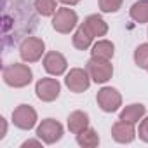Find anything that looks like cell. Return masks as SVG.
I'll return each mask as SVG.
<instances>
[{
  "instance_id": "21",
  "label": "cell",
  "mask_w": 148,
  "mask_h": 148,
  "mask_svg": "<svg viewBox=\"0 0 148 148\" xmlns=\"http://www.w3.org/2000/svg\"><path fill=\"white\" fill-rule=\"evenodd\" d=\"M134 63L139 68H146L148 66V44H141L136 47L134 51Z\"/></svg>"
},
{
  "instance_id": "2",
  "label": "cell",
  "mask_w": 148,
  "mask_h": 148,
  "mask_svg": "<svg viewBox=\"0 0 148 148\" xmlns=\"http://www.w3.org/2000/svg\"><path fill=\"white\" fill-rule=\"evenodd\" d=\"M2 77H4V82L7 86H11V87H25V86H28L32 82L33 73L28 68V64L12 63V64H7L4 68Z\"/></svg>"
},
{
  "instance_id": "19",
  "label": "cell",
  "mask_w": 148,
  "mask_h": 148,
  "mask_svg": "<svg viewBox=\"0 0 148 148\" xmlns=\"http://www.w3.org/2000/svg\"><path fill=\"white\" fill-rule=\"evenodd\" d=\"M131 18L136 23H148V0H139V2L132 4V7L129 9Z\"/></svg>"
},
{
  "instance_id": "15",
  "label": "cell",
  "mask_w": 148,
  "mask_h": 148,
  "mask_svg": "<svg viewBox=\"0 0 148 148\" xmlns=\"http://www.w3.org/2000/svg\"><path fill=\"white\" fill-rule=\"evenodd\" d=\"M92 40H94V37H92L91 32L86 28V25H80V26L77 28V32L73 33V38H71L73 47L79 49V51H86V49H89L91 44H92Z\"/></svg>"
},
{
  "instance_id": "16",
  "label": "cell",
  "mask_w": 148,
  "mask_h": 148,
  "mask_svg": "<svg viewBox=\"0 0 148 148\" xmlns=\"http://www.w3.org/2000/svg\"><path fill=\"white\" fill-rule=\"evenodd\" d=\"M145 113H146V108H145L141 103H134V105L125 106V108L120 112V120L136 124V122H139V120L145 117Z\"/></svg>"
},
{
  "instance_id": "5",
  "label": "cell",
  "mask_w": 148,
  "mask_h": 148,
  "mask_svg": "<svg viewBox=\"0 0 148 148\" xmlns=\"http://www.w3.org/2000/svg\"><path fill=\"white\" fill-rule=\"evenodd\" d=\"M77 12L73 9H68V7H61L56 11L54 18H52V28L58 32V33H70L73 28L77 26Z\"/></svg>"
},
{
  "instance_id": "8",
  "label": "cell",
  "mask_w": 148,
  "mask_h": 148,
  "mask_svg": "<svg viewBox=\"0 0 148 148\" xmlns=\"http://www.w3.org/2000/svg\"><path fill=\"white\" fill-rule=\"evenodd\" d=\"M96 101H98V106L106 112V113H112V112H117L119 106L122 105V96L117 89L113 87H103L98 91V96H96Z\"/></svg>"
},
{
  "instance_id": "3",
  "label": "cell",
  "mask_w": 148,
  "mask_h": 148,
  "mask_svg": "<svg viewBox=\"0 0 148 148\" xmlns=\"http://www.w3.org/2000/svg\"><path fill=\"white\" fill-rule=\"evenodd\" d=\"M87 71H89V75H91V80H94L96 84H105L113 75V66L106 59L91 58L87 61Z\"/></svg>"
},
{
  "instance_id": "6",
  "label": "cell",
  "mask_w": 148,
  "mask_h": 148,
  "mask_svg": "<svg viewBox=\"0 0 148 148\" xmlns=\"http://www.w3.org/2000/svg\"><path fill=\"white\" fill-rule=\"evenodd\" d=\"M64 84L66 87L71 91V92H84L89 89L91 86V75H89V71L87 70H82V68H71L70 73L66 75L64 79Z\"/></svg>"
},
{
  "instance_id": "12",
  "label": "cell",
  "mask_w": 148,
  "mask_h": 148,
  "mask_svg": "<svg viewBox=\"0 0 148 148\" xmlns=\"http://www.w3.org/2000/svg\"><path fill=\"white\" fill-rule=\"evenodd\" d=\"M112 136L117 143H131L136 138V131H134V124L125 122V120H119L113 124L112 127Z\"/></svg>"
},
{
  "instance_id": "17",
  "label": "cell",
  "mask_w": 148,
  "mask_h": 148,
  "mask_svg": "<svg viewBox=\"0 0 148 148\" xmlns=\"http://www.w3.org/2000/svg\"><path fill=\"white\" fill-rule=\"evenodd\" d=\"M113 52H115V47L110 40H98L94 45H92V51H91V56L92 58H98V59H106L110 61L113 58Z\"/></svg>"
},
{
  "instance_id": "13",
  "label": "cell",
  "mask_w": 148,
  "mask_h": 148,
  "mask_svg": "<svg viewBox=\"0 0 148 148\" xmlns=\"http://www.w3.org/2000/svg\"><path fill=\"white\" fill-rule=\"evenodd\" d=\"M84 25H86V28L91 32V35H92L94 38H98V37H105L106 32H108V25H106L105 19H103L101 16H98V14H91V16H87L86 21H84Z\"/></svg>"
},
{
  "instance_id": "18",
  "label": "cell",
  "mask_w": 148,
  "mask_h": 148,
  "mask_svg": "<svg viewBox=\"0 0 148 148\" xmlns=\"http://www.w3.org/2000/svg\"><path fill=\"white\" fill-rule=\"evenodd\" d=\"M77 143L84 148H94L99 145V136L92 127H87L77 134Z\"/></svg>"
},
{
  "instance_id": "26",
  "label": "cell",
  "mask_w": 148,
  "mask_h": 148,
  "mask_svg": "<svg viewBox=\"0 0 148 148\" xmlns=\"http://www.w3.org/2000/svg\"><path fill=\"white\" fill-rule=\"evenodd\" d=\"M61 4H64V5H77L80 0H59Z\"/></svg>"
},
{
  "instance_id": "10",
  "label": "cell",
  "mask_w": 148,
  "mask_h": 148,
  "mask_svg": "<svg viewBox=\"0 0 148 148\" xmlns=\"http://www.w3.org/2000/svg\"><path fill=\"white\" fill-rule=\"evenodd\" d=\"M35 92H37V98L49 103V101H54L59 92H61V84L56 80V79H40L35 86Z\"/></svg>"
},
{
  "instance_id": "11",
  "label": "cell",
  "mask_w": 148,
  "mask_h": 148,
  "mask_svg": "<svg viewBox=\"0 0 148 148\" xmlns=\"http://www.w3.org/2000/svg\"><path fill=\"white\" fill-rule=\"evenodd\" d=\"M66 58L61 54V52H56V51H51L45 54L44 58V68L47 73H51V75L58 77V75H63V73L66 71Z\"/></svg>"
},
{
  "instance_id": "9",
  "label": "cell",
  "mask_w": 148,
  "mask_h": 148,
  "mask_svg": "<svg viewBox=\"0 0 148 148\" xmlns=\"http://www.w3.org/2000/svg\"><path fill=\"white\" fill-rule=\"evenodd\" d=\"M12 122L16 127H19L23 131H30L37 124V112L30 105H19L12 112Z\"/></svg>"
},
{
  "instance_id": "24",
  "label": "cell",
  "mask_w": 148,
  "mask_h": 148,
  "mask_svg": "<svg viewBox=\"0 0 148 148\" xmlns=\"http://www.w3.org/2000/svg\"><path fill=\"white\" fill-rule=\"evenodd\" d=\"M21 146H23V148H28V146H42V143L37 141V139H28V141H25Z\"/></svg>"
},
{
  "instance_id": "27",
  "label": "cell",
  "mask_w": 148,
  "mask_h": 148,
  "mask_svg": "<svg viewBox=\"0 0 148 148\" xmlns=\"http://www.w3.org/2000/svg\"><path fill=\"white\" fill-rule=\"evenodd\" d=\"M146 70H148V66H146Z\"/></svg>"
},
{
  "instance_id": "25",
  "label": "cell",
  "mask_w": 148,
  "mask_h": 148,
  "mask_svg": "<svg viewBox=\"0 0 148 148\" xmlns=\"http://www.w3.org/2000/svg\"><path fill=\"white\" fill-rule=\"evenodd\" d=\"M0 120H2V132H0V139H2L7 132V124H5V119H0Z\"/></svg>"
},
{
  "instance_id": "14",
  "label": "cell",
  "mask_w": 148,
  "mask_h": 148,
  "mask_svg": "<svg viewBox=\"0 0 148 148\" xmlns=\"http://www.w3.org/2000/svg\"><path fill=\"white\" fill-rule=\"evenodd\" d=\"M87 127H89V115L86 112L77 110V112L70 113V117H68V129H70V132L79 134L80 131H84Z\"/></svg>"
},
{
  "instance_id": "7",
  "label": "cell",
  "mask_w": 148,
  "mask_h": 148,
  "mask_svg": "<svg viewBox=\"0 0 148 148\" xmlns=\"http://www.w3.org/2000/svg\"><path fill=\"white\" fill-rule=\"evenodd\" d=\"M37 136L45 143V145H54L56 141L61 139L63 136V125L54 120V119H45L40 122V125L37 127Z\"/></svg>"
},
{
  "instance_id": "22",
  "label": "cell",
  "mask_w": 148,
  "mask_h": 148,
  "mask_svg": "<svg viewBox=\"0 0 148 148\" xmlns=\"http://www.w3.org/2000/svg\"><path fill=\"white\" fill-rule=\"evenodd\" d=\"M122 5V0H99V9L103 12H117Z\"/></svg>"
},
{
  "instance_id": "1",
  "label": "cell",
  "mask_w": 148,
  "mask_h": 148,
  "mask_svg": "<svg viewBox=\"0 0 148 148\" xmlns=\"http://www.w3.org/2000/svg\"><path fill=\"white\" fill-rule=\"evenodd\" d=\"M11 26L14 28L12 30L14 42L18 38H21L23 35H26V33H30V32H33L37 28V16L33 14L30 2H25V0H14L12 11L5 5V11H4V33Z\"/></svg>"
},
{
  "instance_id": "20",
  "label": "cell",
  "mask_w": 148,
  "mask_h": 148,
  "mask_svg": "<svg viewBox=\"0 0 148 148\" xmlns=\"http://www.w3.org/2000/svg\"><path fill=\"white\" fill-rule=\"evenodd\" d=\"M33 7L42 16H54L56 14V0H35Z\"/></svg>"
},
{
  "instance_id": "4",
  "label": "cell",
  "mask_w": 148,
  "mask_h": 148,
  "mask_svg": "<svg viewBox=\"0 0 148 148\" xmlns=\"http://www.w3.org/2000/svg\"><path fill=\"white\" fill-rule=\"evenodd\" d=\"M44 51H45V44L38 37H26L19 45V54H21L23 61H26V63L38 61L42 58Z\"/></svg>"
},
{
  "instance_id": "23",
  "label": "cell",
  "mask_w": 148,
  "mask_h": 148,
  "mask_svg": "<svg viewBox=\"0 0 148 148\" xmlns=\"http://www.w3.org/2000/svg\"><path fill=\"white\" fill-rule=\"evenodd\" d=\"M138 134H139V138H141V139H143L145 143H148V117L141 120V124H139V131H138Z\"/></svg>"
}]
</instances>
